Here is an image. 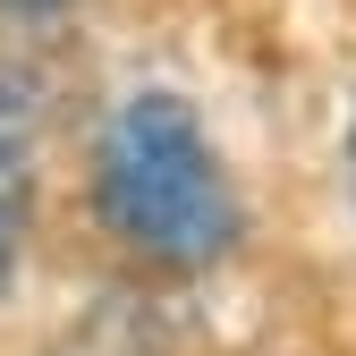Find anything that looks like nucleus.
<instances>
[{"label":"nucleus","mask_w":356,"mask_h":356,"mask_svg":"<svg viewBox=\"0 0 356 356\" xmlns=\"http://www.w3.org/2000/svg\"><path fill=\"white\" fill-rule=\"evenodd\" d=\"M102 212L119 246H136L145 263L161 272H204V263L229 254L238 238V187L229 170H220L204 119L145 85V94H127L102 127Z\"/></svg>","instance_id":"nucleus-1"},{"label":"nucleus","mask_w":356,"mask_h":356,"mask_svg":"<svg viewBox=\"0 0 356 356\" xmlns=\"http://www.w3.org/2000/svg\"><path fill=\"white\" fill-rule=\"evenodd\" d=\"M26 212H34V178H26V153L0 136V289L17 280V254H26Z\"/></svg>","instance_id":"nucleus-2"},{"label":"nucleus","mask_w":356,"mask_h":356,"mask_svg":"<svg viewBox=\"0 0 356 356\" xmlns=\"http://www.w3.org/2000/svg\"><path fill=\"white\" fill-rule=\"evenodd\" d=\"M9 17H51V9H68V0H0Z\"/></svg>","instance_id":"nucleus-3"},{"label":"nucleus","mask_w":356,"mask_h":356,"mask_svg":"<svg viewBox=\"0 0 356 356\" xmlns=\"http://www.w3.org/2000/svg\"><path fill=\"white\" fill-rule=\"evenodd\" d=\"M348 187H356V119H348Z\"/></svg>","instance_id":"nucleus-4"}]
</instances>
